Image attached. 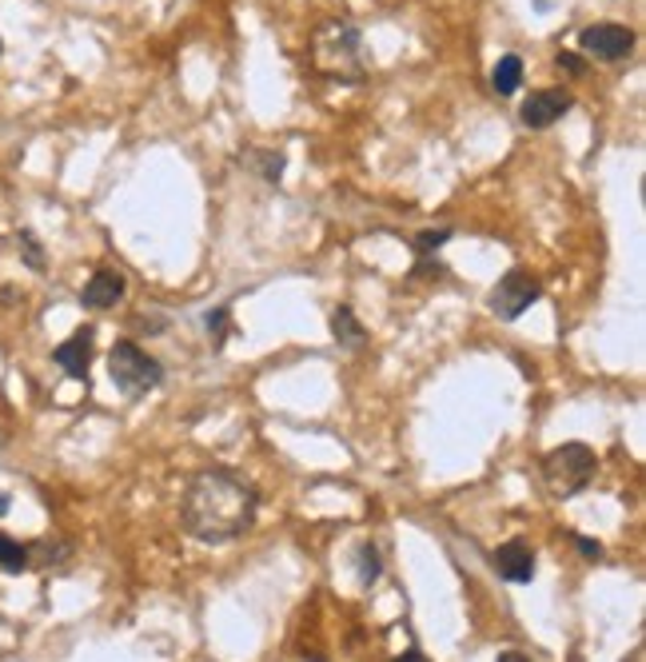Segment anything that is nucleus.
<instances>
[{
  "instance_id": "obj_5",
  "label": "nucleus",
  "mask_w": 646,
  "mask_h": 662,
  "mask_svg": "<svg viewBox=\"0 0 646 662\" xmlns=\"http://www.w3.org/2000/svg\"><path fill=\"white\" fill-rule=\"evenodd\" d=\"M539 295H543V288H539V280L531 276V271L523 268H511L507 276H503L495 288H491L487 295V307H491V316H499V319H519L527 311V307L535 304Z\"/></svg>"
},
{
  "instance_id": "obj_17",
  "label": "nucleus",
  "mask_w": 646,
  "mask_h": 662,
  "mask_svg": "<svg viewBox=\"0 0 646 662\" xmlns=\"http://www.w3.org/2000/svg\"><path fill=\"white\" fill-rule=\"evenodd\" d=\"M447 240H452V228H431V232H419V235H415V252L427 259L431 252H440Z\"/></svg>"
},
{
  "instance_id": "obj_9",
  "label": "nucleus",
  "mask_w": 646,
  "mask_h": 662,
  "mask_svg": "<svg viewBox=\"0 0 646 662\" xmlns=\"http://www.w3.org/2000/svg\"><path fill=\"white\" fill-rule=\"evenodd\" d=\"M491 566H495L499 578H507V583H531L539 571L535 551H531L523 539H511V543H503V547H495V551H491Z\"/></svg>"
},
{
  "instance_id": "obj_15",
  "label": "nucleus",
  "mask_w": 646,
  "mask_h": 662,
  "mask_svg": "<svg viewBox=\"0 0 646 662\" xmlns=\"http://www.w3.org/2000/svg\"><path fill=\"white\" fill-rule=\"evenodd\" d=\"M207 344H212V352H220L224 344H228V307H216V311H207Z\"/></svg>"
},
{
  "instance_id": "obj_20",
  "label": "nucleus",
  "mask_w": 646,
  "mask_h": 662,
  "mask_svg": "<svg viewBox=\"0 0 646 662\" xmlns=\"http://www.w3.org/2000/svg\"><path fill=\"white\" fill-rule=\"evenodd\" d=\"M264 176H268V180H280V176H283V156H280V152H264Z\"/></svg>"
},
{
  "instance_id": "obj_16",
  "label": "nucleus",
  "mask_w": 646,
  "mask_h": 662,
  "mask_svg": "<svg viewBox=\"0 0 646 662\" xmlns=\"http://www.w3.org/2000/svg\"><path fill=\"white\" fill-rule=\"evenodd\" d=\"M379 571H383L379 547H376V543H364V547H359V583H364V587H371V583L379 578Z\"/></svg>"
},
{
  "instance_id": "obj_21",
  "label": "nucleus",
  "mask_w": 646,
  "mask_h": 662,
  "mask_svg": "<svg viewBox=\"0 0 646 662\" xmlns=\"http://www.w3.org/2000/svg\"><path fill=\"white\" fill-rule=\"evenodd\" d=\"M579 551H583V559H603V543H595V539H586V535H579Z\"/></svg>"
},
{
  "instance_id": "obj_14",
  "label": "nucleus",
  "mask_w": 646,
  "mask_h": 662,
  "mask_svg": "<svg viewBox=\"0 0 646 662\" xmlns=\"http://www.w3.org/2000/svg\"><path fill=\"white\" fill-rule=\"evenodd\" d=\"M33 566V555H28L25 543H16L13 535H0V571L4 575H25Z\"/></svg>"
},
{
  "instance_id": "obj_1",
  "label": "nucleus",
  "mask_w": 646,
  "mask_h": 662,
  "mask_svg": "<svg viewBox=\"0 0 646 662\" xmlns=\"http://www.w3.org/2000/svg\"><path fill=\"white\" fill-rule=\"evenodd\" d=\"M259 495L244 475L228 467H207L188 479L180 499V523L195 543L220 547L256 527Z\"/></svg>"
},
{
  "instance_id": "obj_13",
  "label": "nucleus",
  "mask_w": 646,
  "mask_h": 662,
  "mask_svg": "<svg viewBox=\"0 0 646 662\" xmlns=\"http://www.w3.org/2000/svg\"><path fill=\"white\" fill-rule=\"evenodd\" d=\"M28 555H37L33 563H37L40 571H56V566H64L68 559H73V543H68V539H45V543H37V547H28Z\"/></svg>"
},
{
  "instance_id": "obj_18",
  "label": "nucleus",
  "mask_w": 646,
  "mask_h": 662,
  "mask_svg": "<svg viewBox=\"0 0 646 662\" xmlns=\"http://www.w3.org/2000/svg\"><path fill=\"white\" fill-rule=\"evenodd\" d=\"M16 244H21V252H25L28 268L45 271V247L37 244V235H33V232H16Z\"/></svg>"
},
{
  "instance_id": "obj_4",
  "label": "nucleus",
  "mask_w": 646,
  "mask_h": 662,
  "mask_svg": "<svg viewBox=\"0 0 646 662\" xmlns=\"http://www.w3.org/2000/svg\"><path fill=\"white\" fill-rule=\"evenodd\" d=\"M109 375L112 383L121 387L128 399H140L148 395L152 387L164 383V368H160V359H152L140 344L132 340H116L109 352Z\"/></svg>"
},
{
  "instance_id": "obj_11",
  "label": "nucleus",
  "mask_w": 646,
  "mask_h": 662,
  "mask_svg": "<svg viewBox=\"0 0 646 662\" xmlns=\"http://www.w3.org/2000/svg\"><path fill=\"white\" fill-rule=\"evenodd\" d=\"M331 335H335V344L352 347V352H359V347L367 344V331H364V323L355 319L352 307H340V311L331 316Z\"/></svg>"
},
{
  "instance_id": "obj_3",
  "label": "nucleus",
  "mask_w": 646,
  "mask_h": 662,
  "mask_svg": "<svg viewBox=\"0 0 646 662\" xmlns=\"http://www.w3.org/2000/svg\"><path fill=\"white\" fill-rule=\"evenodd\" d=\"M595 451L586 443H559L543 455V483L555 499H574L595 479Z\"/></svg>"
},
{
  "instance_id": "obj_22",
  "label": "nucleus",
  "mask_w": 646,
  "mask_h": 662,
  "mask_svg": "<svg viewBox=\"0 0 646 662\" xmlns=\"http://www.w3.org/2000/svg\"><path fill=\"white\" fill-rule=\"evenodd\" d=\"M395 662H431V659H427L423 650H403V654H400Z\"/></svg>"
},
{
  "instance_id": "obj_24",
  "label": "nucleus",
  "mask_w": 646,
  "mask_h": 662,
  "mask_svg": "<svg viewBox=\"0 0 646 662\" xmlns=\"http://www.w3.org/2000/svg\"><path fill=\"white\" fill-rule=\"evenodd\" d=\"M9 507H13V499H9V491H0V515H9Z\"/></svg>"
},
{
  "instance_id": "obj_27",
  "label": "nucleus",
  "mask_w": 646,
  "mask_h": 662,
  "mask_svg": "<svg viewBox=\"0 0 646 662\" xmlns=\"http://www.w3.org/2000/svg\"><path fill=\"white\" fill-rule=\"evenodd\" d=\"M0 52H4V44H0Z\"/></svg>"
},
{
  "instance_id": "obj_6",
  "label": "nucleus",
  "mask_w": 646,
  "mask_h": 662,
  "mask_svg": "<svg viewBox=\"0 0 646 662\" xmlns=\"http://www.w3.org/2000/svg\"><path fill=\"white\" fill-rule=\"evenodd\" d=\"M579 49H583L586 56H595V61H622V56H631V49H634V33L626 25H610V21H603V25H591L579 33Z\"/></svg>"
},
{
  "instance_id": "obj_8",
  "label": "nucleus",
  "mask_w": 646,
  "mask_h": 662,
  "mask_svg": "<svg viewBox=\"0 0 646 662\" xmlns=\"http://www.w3.org/2000/svg\"><path fill=\"white\" fill-rule=\"evenodd\" d=\"M92 352H97V328H76L68 340H64L52 359L61 364L64 375H73V380H85L88 383V364H92Z\"/></svg>"
},
{
  "instance_id": "obj_19",
  "label": "nucleus",
  "mask_w": 646,
  "mask_h": 662,
  "mask_svg": "<svg viewBox=\"0 0 646 662\" xmlns=\"http://www.w3.org/2000/svg\"><path fill=\"white\" fill-rule=\"evenodd\" d=\"M555 61H559V68H567L571 76H586V61L579 56V52H559Z\"/></svg>"
},
{
  "instance_id": "obj_10",
  "label": "nucleus",
  "mask_w": 646,
  "mask_h": 662,
  "mask_svg": "<svg viewBox=\"0 0 646 662\" xmlns=\"http://www.w3.org/2000/svg\"><path fill=\"white\" fill-rule=\"evenodd\" d=\"M128 292V283L116 268H97L92 271V280L85 283V292H80V304L92 307V311H109L116 307Z\"/></svg>"
},
{
  "instance_id": "obj_23",
  "label": "nucleus",
  "mask_w": 646,
  "mask_h": 662,
  "mask_svg": "<svg viewBox=\"0 0 646 662\" xmlns=\"http://www.w3.org/2000/svg\"><path fill=\"white\" fill-rule=\"evenodd\" d=\"M495 662H531V659H527L523 650H503V654H499Z\"/></svg>"
},
{
  "instance_id": "obj_26",
  "label": "nucleus",
  "mask_w": 646,
  "mask_h": 662,
  "mask_svg": "<svg viewBox=\"0 0 646 662\" xmlns=\"http://www.w3.org/2000/svg\"><path fill=\"white\" fill-rule=\"evenodd\" d=\"M626 662H643V650H634V654H631Z\"/></svg>"
},
{
  "instance_id": "obj_7",
  "label": "nucleus",
  "mask_w": 646,
  "mask_h": 662,
  "mask_svg": "<svg viewBox=\"0 0 646 662\" xmlns=\"http://www.w3.org/2000/svg\"><path fill=\"white\" fill-rule=\"evenodd\" d=\"M571 109H574V97L567 88H543V92H531V97H527V104L519 109V120L539 132V128L559 124Z\"/></svg>"
},
{
  "instance_id": "obj_12",
  "label": "nucleus",
  "mask_w": 646,
  "mask_h": 662,
  "mask_svg": "<svg viewBox=\"0 0 646 662\" xmlns=\"http://www.w3.org/2000/svg\"><path fill=\"white\" fill-rule=\"evenodd\" d=\"M519 85H523V61H519V56H503V61L491 68V88H495L499 97H511V92H519Z\"/></svg>"
},
{
  "instance_id": "obj_25",
  "label": "nucleus",
  "mask_w": 646,
  "mask_h": 662,
  "mask_svg": "<svg viewBox=\"0 0 646 662\" xmlns=\"http://www.w3.org/2000/svg\"><path fill=\"white\" fill-rule=\"evenodd\" d=\"M304 662H328V659H319V654H312V650H307V654H304Z\"/></svg>"
},
{
  "instance_id": "obj_2",
  "label": "nucleus",
  "mask_w": 646,
  "mask_h": 662,
  "mask_svg": "<svg viewBox=\"0 0 646 662\" xmlns=\"http://www.w3.org/2000/svg\"><path fill=\"white\" fill-rule=\"evenodd\" d=\"M312 64L328 80H364L367 73V56H364V37L359 28L347 25V21H331L316 33L312 40Z\"/></svg>"
}]
</instances>
